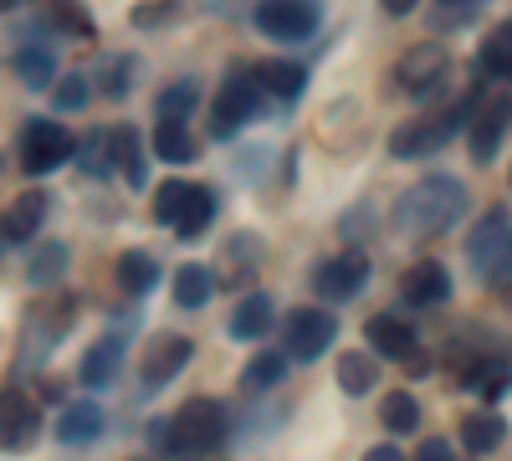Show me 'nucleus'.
I'll return each mask as SVG.
<instances>
[{
    "label": "nucleus",
    "mask_w": 512,
    "mask_h": 461,
    "mask_svg": "<svg viewBox=\"0 0 512 461\" xmlns=\"http://www.w3.org/2000/svg\"><path fill=\"white\" fill-rule=\"evenodd\" d=\"M466 211V190L451 175H425L420 185H410L395 205V226L415 241H431L441 231H451Z\"/></svg>",
    "instance_id": "nucleus-1"
},
{
    "label": "nucleus",
    "mask_w": 512,
    "mask_h": 461,
    "mask_svg": "<svg viewBox=\"0 0 512 461\" xmlns=\"http://www.w3.org/2000/svg\"><path fill=\"white\" fill-rule=\"evenodd\" d=\"M154 451L164 456H200V451H216L226 441V405L221 400H185L175 410V421H154L149 426Z\"/></svg>",
    "instance_id": "nucleus-2"
},
{
    "label": "nucleus",
    "mask_w": 512,
    "mask_h": 461,
    "mask_svg": "<svg viewBox=\"0 0 512 461\" xmlns=\"http://www.w3.org/2000/svg\"><path fill=\"white\" fill-rule=\"evenodd\" d=\"M477 103H461V108H446V113H425V118H410L405 129L390 134V154L395 159H425L451 144V134L461 129V123H472Z\"/></svg>",
    "instance_id": "nucleus-3"
},
{
    "label": "nucleus",
    "mask_w": 512,
    "mask_h": 461,
    "mask_svg": "<svg viewBox=\"0 0 512 461\" xmlns=\"http://www.w3.org/2000/svg\"><path fill=\"white\" fill-rule=\"evenodd\" d=\"M466 257H472L482 282H507L512 277V221L507 211H487L466 241Z\"/></svg>",
    "instance_id": "nucleus-4"
},
{
    "label": "nucleus",
    "mask_w": 512,
    "mask_h": 461,
    "mask_svg": "<svg viewBox=\"0 0 512 461\" xmlns=\"http://www.w3.org/2000/svg\"><path fill=\"white\" fill-rule=\"evenodd\" d=\"M72 154H77V144L57 118H31L21 129V170L26 175H52Z\"/></svg>",
    "instance_id": "nucleus-5"
},
{
    "label": "nucleus",
    "mask_w": 512,
    "mask_h": 461,
    "mask_svg": "<svg viewBox=\"0 0 512 461\" xmlns=\"http://www.w3.org/2000/svg\"><path fill=\"white\" fill-rule=\"evenodd\" d=\"M256 108H262V88H256V77L231 72V77L221 82L216 103H210V134H216V139H231L241 123L256 118Z\"/></svg>",
    "instance_id": "nucleus-6"
},
{
    "label": "nucleus",
    "mask_w": 512,
    "mask_h": 461,
    "mask_svg": "<svg viewBox=\"0 0 512 461\" xmlns=\"http://www.w3.org/2000/svg\"><path fill=\"white\" fill-rule=\"evenodd\" d=\"M333 333H338V323H333L328 308H292L287 323H282V354L297 359V364L318 359V354H328Z\"/></svg>",
    "instance_id": "nucleus-7"
},
{
    "label": "nucleus",
    "mask_w": 512,
    "mask_h": 461,
    "mask_svg": "<svg viewBox=\"0 0 512 461\" xmlns=\"http://www.w3.org/2000/svg\"><path fill=\"white\" fill-rule=\"evenodd\" d=\"M446 77H451V52L441 47V41H420V47H410L395 62V82H400V93H410V98L436 93Z\"/></svg>",
    "instance_id": "nucleus-8"
},
{
    "label": "nucleus",
    "mask_w": 512,
    "mask_h": 461,
    "mask_svg": "<svg viewBox=\"0 0 512 461\" xmlns=\"http://www.w3.org/2000/svg\"><path fill=\"white\" fill-rule=\"evenodd\" d=\"M256 31L272 41H308L318 31V6L313 0H262L256 6Z\"/></svg>",
    "instance_id": "nucleus-9"
},
{
    "label": "nucleus",
    "mask_w": 512,
    "mask_h": 461,
    "mask_svg": "<svg viewBox=\"0 0 512 461\" xmlns=\"http://www.w3.org/2000/svg\"><path fill=\"white\" fill-rule=\"evenodd\" d=\"M364 282H369V257H364L359 246H349L344 257H333V262H323L318 277H313V287H318L323 303H349Z\"/></svg>",
    "instance_id": "nucleus-10"
},
{
    "label": "nucleus",
    "mask_w": 512,
    "mask_h": 461,
    "mask_svg": "<svg viewBox=\"0 0 512 461\" xmlns=\"http://www.w3.org/2000/svg\"><path fill=\"white\" fill-rule=\"evenodd\" d=\"M507 123H512V93H497V98L477 103V113H472V159L477 164H492Z\"/></svg>",
    "instance_id": "nucleus-11"
},
{
    "label": "nucleus",
    "mask_w": 512,
    "mask_h": 461,
    "mask_svg": "<svg viewBox=\"0 0 512 461\" xmlns=\"http://www.w3.org/2000/svg\"><path fill=\"white\" fill-rule=\"evenodd\" d=\"M195 344L180 339V333H159V339H149L144 359H139V374H144V385H169L175 374L190 364Z\"/></svg>",
    "instance_id": "nucleus-12"
},
{
    "label": "nucleus",
    "mask_w": 512,
    "mask_h": 461,
    "mask_svg": "<svg viewBox=\"0 0 512 461\" xmlns=\"http://www.w3.org/2000/svg\"><path fill=\"white\" fill-rule=\"evenodd\" d=\"M41 431V410L21 395V390H6L0 395V451H26Z\"/></svg>",
    "instance_id": "nucleus-13"
},
{
    "label": "nucleus",
    "mask_w": 512,
    "mask_h": 461,
    "mask_svg": "<svg viewBox=\"0 0 512 461\" xmlns=\"http://www.w3.org/2000/svg\"><path fill=\"white\" fill-rule=\"evenodd\" d=\"M400 292L410 308H431V303H446L451 298V272L441 262H415L405 277H400Z\"/></svg>",
    "instance_id": "nucleus-14"
},
{
    "label": "nucleus",
    "mask_w": 512,
    "mask_h": 461,
    "mask_svg": "<svg viewBox=\"0 0 512 461\" xmlns=\"http://www.w3.org/2000/svg\"><path fill=\"white\" fill-rule=\"evenodd\" d=\"M364 333H369V349L384 354V359H410V354H415V323H405V318H395V313L369 318Z\"/></svg>",
    "instance_id": "nucleus-15"
},
{
    "label": "nucleus",
    "mask_w": 512,
    "mask_h": 461,
    "mask_svg": "<svg viewBox=\"0 0 512 461\" xmlns=\"http://www.w3.org/2000/svg\"><path fill=\"white\" fill-rule=\"evenodd\" d=\"M251 77H256V88H262V93H272V98H282V103H292L297 93L308 88V67L282 62V57L256 62V67H251Z\"/></svg>",
    "instance_id": "nucleus-16"
},
{
    "label": "nucleus",
    "mask_w": 512,
    "mask_h": 461,
    "mask_svg": "<svg viewBox=\"0 0 512 461\" xmlns=\"http://www.w3.org/2000/svg\"><path fill=\"white\" fill-rule=\"evenodd\" d=\"M108 149H113V164L123 170V180L134 185V190H144L149 185V159H144V139H139V129H113L108 134Z\"/></svg>",
    "instance_id": "nucleus-17"
},
{
    "label": "nucleus",
    "mask_w": 512,
    "mask_h": 461,
    "mask_svg": "<svg viewBox=\"0 0 512 461\" xmlns=\"http://www.w3.org/2000/svg\"><path fill=\"white\" fill-rule=\"evenodd\" d=\"M47 200H52V195H41V190L16 195V200H11V211H6V221H0V231H6L11 241H31V236H41V221H47Z\"/></svg>",
    "instance_id": "nucleus-18"
},
{
    "label": "nucleus",
    "mask_w": 512,
    "mask_h": 461,
    "mask_svg": "<svg viewBox=\"0 0 512 461\" xmlns=\"http://www.w3.org/2000/svg\"><path fill=\"white\" fill-rule=\"evenodd\" d=\"M277 323V308H272V298L267 292H246V298L236 303V313H231V339H262V333Z\"/></svg>",
    "instance_id": "nucleus-19"
},
{
    "label": "nucleus",
    "mask_w": 512,
    "mask_h": 461,
    "mask_svg": "<svg viewBox=\"0 0 512 461\" xmlns=\"http://www.w3.org/2000/svg\"><path fill=\"white\" fill-rule=\"evenodd\" d=\"M118 364H123V339H118V333H108V339H98L88 354H82V385H93V390L113 385Z\"/></svg>",
    "instance_id": "nucleus-20"
},
{
    "label": "nucleus",
    "mask_w": 512,
    "mask_h": 461,
    "mask_svg": "<svg viewBox=\"0 0 512 461\" xmlns=\"http://www.w3.org/2000/svg\"><path fill=\"white\" fill-rule=\"evenodd\" d=\"M98 436H103V410L88 405V400L67 405V415L57 421V441H62V446H93Z\"/></svg>",
    "instance_id": "nucleus-21"
},
{
    "label": "nucleus",
    "mask_w": 512,
    "mask_h": 461,
    "mask_svg": "<svg viewBox=\"0 0 512 461\" xmlns=\"http://www.w3.org/2000/svg\"><path fill=\"white\" fill-rule=\"evenodd\" d=\"M47 6V16H52V26L62 31V36H72V41H93L98 36V21L77 6V0H41Z\"/></svg>",
    "instance_id": "nucleus-22"
},
{
    "label": "nucleus",
    "mask_w": 512,
    "mask_h": 461,
    "mask_svg": "<svg viewBox=\"0 0 512 461\" xmlns=\"http://www.w3.org/2000/svg\"><path fill=\"white\" fill-rule=\"evenodd\" d=\"M210 221H216V195H210L205 185H195L190 200H185V211H180V221H175V231H180V241H195Z\"/></svg>",
    "instance_id": "nucleus-23"
},
{
    "label": "nucleus",
    "mask_w": 512,
    "mask_h": 461,
    "mask_svg": "<svg viewBox=\"0 0 512 461\" xmlns=\"http://www.w3.org/2000/svg\"><path fill=\"white\" fill-rule=\"evenodd\" d=\"M16 72H21V82L26 88H57V57H52V47H26L21 57H16Z\"/></svg>",
    "instance_id": "nucleus-24"
},
{
    "label": "nucleus",
    "mask_w": 512,
    "mask_h": 461,
    "mask_svg": "<svg viewBox=\"0 0 512 461\" xmlns=\"http://www.w3.org/2000/svg\"><path fill=\"white\" fill-rule=\"evenodd\" d=\"M154 282H159L154 257H144V251H123V257H118V287H123V292H134V298H144Z\"/></svg>",
    "instance_id": "nucleus-25"
},
{
    "label": "nucleus",
    "mask_w": 512,
    "mask_h": 461,
    "mask_svg": "<svg viewBox=\"0 0 512 461\" xmlns=\"http://www.w3.org/2000/svg\"><path fill=\"white\" fill-rule=\"evenodd\" d=\"M210 287H216V277H210L200 262H185L175 272V303L180 308H205L210 303Z\"/></svg>",
    "instance_id": "nucleus-26"
},
{
    "label": "nucleus",
    "mask_w": 512,
    "mask_h": 461,
    "mask_svg": "<svg viewBox=\"0 0 512 461\" xmlns=\"http://www.w3.org/2000/svg\"><path fill=\"white\" fill-rule=\"evenodd\" d=\"M154 154L164 164H190L195 159V139H190L185 123H159L154 129Z\"/></svg>",
    "instance_id": "nucleus-27"
},
{
    "label": "nucleus",
    "mask_w": 512,
    "mask_h": 461,
    "mask_svg": "<svg viewBox=\"0 0 512 461\" xmlns=\"http://www.w3.org/2000/svg\"><path fill=\"white\" fill-rule=\"evenodd\" d=\"M502 436H507V426H502L497 410H477V415H466V421H461V441L472 451H492Z\"/></svg>",
    "instance_id": "nucleus-28"
},
{
    "label": "nucleus",
    "mask_w": 512,
    "mask_h": 461,
    "mask_svg": "<svg viewBox=\"0 0 512 461\" xmlns=\"http://www.w3.org/2000/svg\"><path fill=\"white\" fill-rule=\"evenodd\" d=\"M379 380V364H369V354H338V385H344L349 395H369Z\"/></svg>",
    "instance_id": "nucleus-29"
},
{
    "label": "nucleus",
    "mask_w": 512,
    "mask_h": 461,
    "mask_svg": "<svg viewBox=\"0 0 512 461\" xmlns=\"http://www.w3.org/2000/svg\"><path fill=\"white\" fill-rule=\"evenodd\" d=\"M195 103H200V88H195V82H175V88L159 93L154 113H159V123H185V118L195 113Z\"/></svg>",
    "instance_id": "nucleus-30"
},
{
    "label": "nucleus",
    "mask_w": 512,
    "mask_h": 461,
    "mask_svg": "<svg viewBox=\"0 0 512 461\" xmlns=\"http://www.w3.org/2000/svg\"><path fill=\"white\" fill-rule=\"evenodd\" d=\"M477 62H482L487 77H512V26H497V31L482 41Z\"/></svg>",
    "instance_id": "nucleus-31"
},
{
    "label": "nucleus",
    "mask_w": 512,
    "mask_h": 461,
    "mask_svg": "<svg viewBox=\"0 0 512 461\" xmlns=\"http://www.w3.org/2000/svg\"><path fill=\"white\" fill-rule=\"evenodd\" d=\"M379 421L390 426L395 436H410V431L420 426V400H415V395H405V390L384 395V410H379Z\"/></svg>",
    "instance_id": "nucleus-32"
},
{
    "label": "nucleus",
    "mask_w": 512,
    "mask_h": 461,
    "mask_svg": "<svg viewBox=\"0 0 512 461\" xmlns=\"http://www.w3.org/2000/svg\"><path fill=\"white\" fill-rule=\"evenodd\" d=\"M287 374V354L282 349H262L251 364H246V380L241 385H256V390H267V385H277Z\"/></svg>",
    "instance_id": "nucleus-33"
},
{
    "label": "nucleus",
    "mask_w": 512,
    "mask_h": 461,
    "mask_svg": "<svg viewBox=\"0 0 512 461\" xmlns=\"http://www.w3.org/2000/svg\"><path fill=\"white\" fill-rule=\"evenodd\" d=\"M190 180H169L164 190H159V200H154V221L159 226H175L180 221V211H185V200H190Z\"/></svg>",
    "instance_id": "nucleus-34"
},
{
    "label": "nucleus",
    "mask_w": 512,
    "mask_h": 461,
    "mask_svg": "<svg viewBox=\"0 0 512 461\" xmlns=\"http://www.w3.org/2000/svg\"><path fill=\"white\" fill-rule=\"evenodd\" d=\"M62 267H67V246L52 241L41 257H31V272H26V277H31L36 287H47V282H62Z\"/></svg>",
    "instance_id": "nucleus-35"
},
{
    "label": "nucleus",
    "mask_w": 512,
    "mask_h": 461,
    "mask_svg": "<svg viewBox=\"0 0 512 461\" xmlns=\"http://www.w3.org/2000/svg\"><path fill=\"white\" fill-rule=\"evenodd\" d=\"M108 159H113V149H108V134H88L77 144V164L88 175H108Z\"/></svg>",
    "instance_id": "nucleus-36"
},
{
    "label": "nucleus",
    "mask_w": 512,
    "mask_h": 461,
    "mask_svg": "<svg viewBox=\"0 0 512 461\" xmlns=\"http://www.w3.org/2000/svg\"><path fill=\"white\" fill-rule=\"evenodd\" d=\"M88 93H93V88H88V77H82V72H72V77H62L57 88H52V103H57L62 113H77L82 103H88Z\"/></svg>",
    "instance_id": "nucleus-37"
},
{
    "label": "nucleus",
    "mask_w": 512,
    "mask_h": 461,
    "mask_svg": "<svg viewBox=\"0 0 512 461\" xmlns=\"http://www.w3.org/2000/svg\"><path fill=\"white\" fill-rule=\"evenodd\" d=\"M128 72H134V57H113V62L103 67V93H108V98H123L128 88H134V77H128Z\"/></svg>",
    "instance_id": "nucleus-38"
},
{
    "label": "nucleus",
    "mask_w": 512,
    "mask_h": 461,
    "mask_svg": "<svg viewBox=\"0 0 512 461\" xmlns=\"http://www.w3.org/2000/svg\"><path fill=\"white\" fill-rule=\"evenodd\" d=\"M180 16H185L180 0H149V6L134 11V26H164V21H180Z\"/></svg>",
    "instance_id": "nucleus-39"
},
{
    "label": "nucleus",
    "mask_w": 512,
    "mask_h": 461,
    "mask_svg": "<svg viewBox=\"0 0 512 461\" xmlns=\"http://www.w3.org/2000/svg\"><path fill=\"white\" fill-rule=\"evenodd\" d=\"M420 461H451V446L446 441H425L420 446Z\"/></svg>",
    "instance_id": "nucleus-40"
},
{
    "label": "nucleus",
    "mask_w": 512,
    "mask_h": 461,
    "mask_svg": "<svg viewBox=\"0 0 512 461\" xmlns=\"http://www.w3.org/2000/svg\"><path fill=\"white\" fill-rule=\"evenodd\" d=\"M400 364H405V374H431V359H425L420 349H415L410 359H400Z\"/></svg>",
    "instance_id": "nucleus-41"
},
{
    "label": "nucleus",
    "mask_w": 512,
    "mask_h": 461,
    "mask_svg": "<svg viewBox=\"0 0 512 461\" xmlns=\"http://www.w3.org/2000/svg\"><path fill=\"white\" fill-rule=\"evenodd\" d=\"M379 6H384V11H390V16H410V11L420 6V0H379Z\"/></svg>",
    "instance_id": "nucleus-42"
},
{
    "label": "nucleus",
    "mask_w": 512,
    "mask_h": 461,
    "mask_svg": "<svg viewBox=\"0 0 512 461\" xmlns=\"http://www.w3.org/2000/svg\"><path fill=\"white\" fill-rule=\"evenodd\" d=\"M364 461H405V456H400V446H374Z\"/></svg>",
    "instance_id": "nucleus-43"
},
{
    "label": "nucleus",
    "mask_w": 512,
    "mask_h": 461,
    "mask_svg": "<svg viewBox=\"0 0 512 461\" xmlns=\"http://www.w3.org/2000/svg\"><path fill=\"white\" fill-rule=\"evenodd\" d=\"M11 6H16V0H0V11H11Z\"/></svg>",
    "instance_id": "nucleus-44"
}]
</instances>
